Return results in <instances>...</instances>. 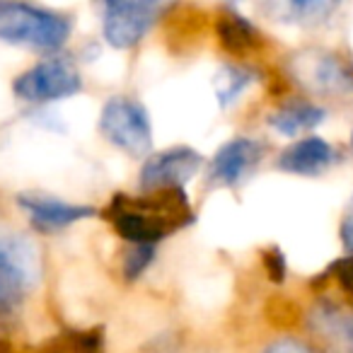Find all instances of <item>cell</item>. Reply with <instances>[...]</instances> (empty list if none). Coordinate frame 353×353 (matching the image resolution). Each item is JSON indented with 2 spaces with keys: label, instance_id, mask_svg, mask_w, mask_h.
<instances>
[{
  "label": "cell",
  "instance_id": "obj_21",
  "mask_svg": "<svg viewBox=\"0 0 353 353\" xmlns=\"http://www.w3.org/2000/svg\"><path fill=\"white\" fill-rule=\"evenodd\" d=\"M351 150H353V133H351Z\"/></svg>",
  "mask_w": 353,
  "mask_h": 353
},
{
  "label": "cell",
  "instance_id": "obj_12",
  "mask_svg": "<svg viewBox=\"0 0 353 353\" xmlns=\"http://www.w3.org/2000/svg\"><path fill=\"white\" fill-rule=\"evenodd\" d=\"M339 162V150L319 136H305L281 150L279 170L298 176H319Z\"/></svg>",
  "mask_w": 353,
  "mask_h": 353
},
{
  "label": "cell",
  "instance_id": "obj_6",
  "mask_svg": "<svg viewBox=\"0 0 353 353\" xmlns=\"http://www.w3.org/2000/svg\"><path fill=\"white\" fill-rule=\"evenodd\" d=\"M203 167V155L189 145H174L167 150L152 152L143 162L138 174V187L143 194L179 192L192 182Z\"/></svg>",
  "mask_w": 353,
  "mask_h": 353
},
{
  "label": "cell",
  "instance_id": "obj_19",
  "mask_svg": "<svg viewBox=\"0 0 353 353\" xmlns=\"http://www.w3.org/2000/svg\"><path fill=\"white\" fill-rule=\"evenodd\" d=\"M264 266L269 271V276L274 281H283L285 279V271H288V264H285V256L283 252L276 247V250H269L264 254Z\"/></svg>",
  "mask_w": 353,
  "mask_h": 353
},
{
  "label": "cell",
  "instance_id": "obj_3",
  "mask_svg": "<svg viewBox=\"0 0 353 353\" xmlns=\"http://www.w3.org/2000/svg\"><path fill=\"white\" fill-rule=\"evenodd\" d=\"M41 276L34 242L15 232H0V322L17 317Z\"/></svg>",
  "mask_w": 353,
  "mask_h": 353
},
{
  "label": "cell",
  "instance_id": "obj_9",
  "mask_svg": "<svg viewBox=\"0 0 353 353\" xmlns=\"http://www.w3.org/2000/svg\"><path fill=\"white\" fill-rule=\"evenodd\" d=\"M307 332L322 353H353V307L317 300L307 312Z\"/></svg>",
  "mask_w": 353,
  "mask_h": 353
},
{
  "label": "cell",
  "instance_id": "obj_7",
  "mask_svg": "<svg viewBox=\"0 0 353 353\" xmlns=\"http://www.w3.org/2000/svg\"><path fill=\"white\" fill-rule=\"evenodd\" d=\"M162 6L157 3H128L114 0L102 6V37L114 49H133L155 27Z\"/></svg>",
  "mask_w": 353,
  "mask_h": 353
},
{
  "label": "cell",
  "instance_id": "obj_13",
  "mask_svg": "<svg viewBox=\"0 0 353 353\" xmlns=\"http://www.w3.org/2000/svg\"><path fill=\"white\" fill-rule=\"evenodd\" d=\"M324 119H327V109L324 107L310 102V99H290V102L281 104L276 112H271L269 126L274 131H279L281 136L293 138L298 133L314 131Z\"/></svg>",
  "mask_w": 353,
  "mask_h": 353
},
{
  "label": "cell",
  "instance_id": "obj_1",
  "mask_svg": "<svg viewBox=\"0 0 353 353\" xmlns=\"http://www.w3.org/2000/svg\"><path fill=\"white\" fill-rule=\"evenodd\" d=\"M104 216L112 221L114 230L128 245H152L196 223L192 203L184 189L179 192H155V194H114Z\"/></svg>",
  "mask_w": 353,
  "mask_h": 353
},
{
  "label": "cell",
  "instance_id": "obj_15",
  "mask_svg": "<svg viewBox=\"0 0 353 353\" xmlns=\"http://www.w3.org/2000/svg\"><path fill=\"white\" fill-rule=\"evenodd\" d=\"M218 34H221L223 46L230 49L232 54H242V51L254 49L261 39L254 22H250V17L237 12L232 6H228L225 15L218 20Z\"/></svg>",
  "mask_w": 353,
  "mask_h": 353
},
{
  "label": "cell",
  "instance_id": "obj_14",
  "mask_svg": "<svg viewBox=\"0 0 353 353\" xmlns=\"http://www.w3.org/2000/svg\"><path fill=\"white\" fill-rule=\"evenodd\" d=\"M336 3H319V0H305V3H269L264 6L271 17L279 22H290V25L317 27L324 25L329 17L336 12Z\"/></svg>",
  "mask_w": 353,
  "mask_h": 353
},
{
  "label": "cell",
  "instance_id": "obj_5",
  "mask_svg": "<svg viewBox=\"0 0 353 353\" xmlns=\"http://www.w3.org/2000/svg\"><path fill=\"white\" fill-rule=\"evenodd\" d=\"M83 75L70 56H51L22 70L12 83L17 99L30 104H51L83 92Z\"/></svg>",
  "mask_w": 353,
  "mask_h": 353
},
{
  "label": "cell",
  "instance_id": "obj_10",
  "mask_svg": "<svg viewBox=\"0 0 353 353\" xmlns=\"http://www.w3.org/2000/svg\"><path fill=\"white\" fill-rule=\"evenodd\" d=\"M293 78L319 94L353 92V65L343 63L336 54H327V51H307L295 56Z\"/></svg>",
  "mask_w": 353,
  "mask_h": 353
},
{
  "label": "cell",
  "instance_id": "obj_4",
  "mask_svg": "<svg viewBox=\"0 0 353 353\" xmlns=\"http://www.w3.org/2000/svg\"><path fill=\"white\" fill-rule=\"evenodd\" d=\"M99 133L107 143H112L117 150L126 152L131 157H143L152 148V123L150 114L128 94H114L102 104L99 112Z\"/></svg>",
  "mask_w": 353,
  "mask_h": 353
},
{
  "label": "cell",
  "instance_id": "obj_17",
  "mask_svg": "<svg viewBox=\"0 0 353 353\" xmlns=\"http://www.w3.org/2000/svg\"><path fill=\"white\" fill-rule=\"evenodd\" d=\"M157 256V247L152 245H131L123 254L121 261V271H123V279L126 281H136L145 274L148 266L155 261Z\"/></svg>",
  "mask_w": 353,
  "mask_h": 353
},
{
  "label": "cell",
  "instance_id": "obj_8",
  "mask_svg": "<svg viewBox=\"0 0 353 353\" xmlns=\"http://www.w3.org/2000/svg\"><path fill=\"white\" fill-rule=\"evenodd\" d=\"M266 155V143L259 138L235 136L223 143L208 162L206 182L211 187H240L247 176L259 167Z\"/></svg>",
  "mask_w": 353,
  "mask_h": 353
},
{
  "label": "cell",
  "instance_id": "obj_16",
  "mask_svg": "<svg viewBox=\"0 0 353 353\" xmlns=\"http://www.w3.org/2000/svg\"><path fill=\"white\" fill-rule=\"evenodd\" d=\"M256 80V73L250 65L242 63H225L213 75V90L221 107H230L240 99V94Z\"/></svg>",
  "mask_w": 353,
  "mask_h": 353
},
{
  "label": "cell",
  "instance_id": "obj_2",
  "mask_svg": "<svg viewBox=\"0 0 353 353\" xmlns=\"http://www.w3.org/2000/svg\"><path fill=\"white\" fill-rule=\"evenodd\" d=\"M73 34V17L32 3H0V41L32 51H59Z\"/></svg>",
  "mask_w": 353,
  "mask_h": 353
},
{
  "label": "cell",
  "instance_id": "obj_20",
  "mask_svg": "<svg viewBox=\"0 0 353 353\" xmlns=\"http://www.w3.org/2000/svg\"><path fill=\"white\" fill-rule=\"evenodd\" d=\"M339 237H341V247L346 254H353V199L348 201L346 213L341 218V225H339Z\"/></svg>",
  "mask_w": 353,
  "mask_h": 353
},
{
  "label": "cell",
  "instance_id": "obj_11",
  "mask_svg": "<svg viewBox=\"0 0 353 353\" xmlns=\"http://www.w3.org/2000/svg\"><path fill=\"white\" fill-rule=\"evenodd\" d=\"M17 206L27 213V221L37 232H59L63 228H70L80 221L97 216V208L80 206V203H68L59 196H51L44 192H20L15 196Z\"/></svg>",
  "mask_w": 353,
  "mask_h": 353
},
{
  "label": "cell",
  "instance_id": "obj_18",
  "mask_svg": "<svg viewBox=\"0 0 353 353\" xmlns=\"http://www.w3.org/2000/svg\"><path fill=\"white\" fill-rule=\"evenodd\" d=\"M264 353H314V348H310L305 341L295 336H283L271 341L269 346L264 348Z\"/></svg>",
  "mask_w": 353,
  "mask_h": 353
}]
</instances>
